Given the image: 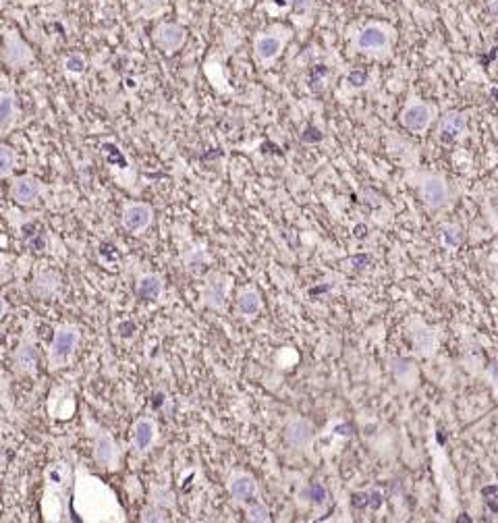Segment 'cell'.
<instances>
[{
	"label": "cell",
	"instance_id": "1",
	"mask_svg": "<svg viewBox=\"0 0 498 523\" xmlns=\"http://www.w3.org/2000/svg\"><path fill=\"white\" fill-rule=\"evenodd\" d=\"M397 32L386 21H368L351 38V48L357 55H366L376 61H384L392 55Z\"/></svg>",
	"mask_w": 498,
	"mask_h": 523
},
{
	"label": "cell",
	"instance_id": "2",
	"mask_svg": "<svg viewBox=\"0 0 498 523\" xmlns=\"http://www.w3.org/2000/svg\"><path fill=\"white\" fill-rule=\"evenodd\" d=\"M407 183L409 187L417 193L419 201L430 210V212H438L444 210L452 204V187L448 183V179L440 172H432V170H411L407 175Z\"/></svg>",
	"mask_w": 498,
	"mask_h": 523
},
{
	"label": "cell",
	"instance_id": "3",
	"mask_svg": "<svg viewBox=\"0 0 498 523\" xmlns=\"http://www.w3.org/2000/svg\"><path fill=\"white\" fill-rule=\"evenodd\" d=\"M291 30L285 26H275L270 30H264L254 40V57L262 67H270L285 50V46L291 40Z\"/></svg>",
	"mask_w": 498,
	"mask_h": 523
},
{
	"label": "cell",
	"instance_id": "4",
	"mask_svg": "<svg viewBox=\"0 0 498 523\" xmlns=\"http://www.w3.org/2000/svg\"><path fill=\"white\" fill-rule=\"evenodd\" d=\"M79 341H81V333H79L77 326H71V324L59 326L54 330V337H52V343H50V349H48L50 368L59 370V368L69 366L75 351H77V347H79Z\"/></svg>",
	"mask_w": 498,
	"mask_h": 523
},
{
	"label": "cell",
	"instance_id": "5",
	"mask_svg": "<svg viewBox=\"0 0 498 523\" xmlns=\"http://www.w3.org/2000/svg\"><path fill=\"white\" fill-rule=\"evenodd\" d=\"M407 339H409V345L413 349V353L417 357H432L436 355L438 347H440V337L436 333L434 326H430L428 322L419 320V318H411L407 322Z\"/></svg>",
	"mask_w": 498,
	"mask_h": 523
},
{
	"label": "cell",
	"instance_id": "6",
	"mask_svg": "<svg viewBox=\"0 0 498 523\" xmlns=\"http://www.w3.org/2000/svg\"><path fill=\"white\" fill-rule=\"evenodd\" d=\"M434 115L436 112H434L432 104H428L419 96H411L405 102V106L399 115V121L411 133H426L430 129L432 121H434Z\"/></svg>",
	"mask_w": 498,
	"mask_h": 523
},
{
	"label": "cell",
	"instance_id": "7",
	"mask_svg": "<svg viewBox=\"0 0 498 523\" xmlns=\"http://www.w3.org/2000/svg\"><path fill=\"white\" fill-rule=\"evenodd\" d=\"M152 222H154V210H152L150 204L133 201V204H127L123 208L121 224L125 226V230H129L133 235H141L152 226Z\"/></svg>",
	"mask_w": 498,
	"mask_h": 523
},
{
	"label": "cell",
	"instance_id": "8",
	"mask_svg": "<svg viewBox=\"0 0 498 523\" xmlns=\"http://www.w3.org/2000/svg\"><path fill=\"white\" fill-rule=\"evenodd\" d=\"M467 129H469V115L463 110H448L440 117L436 137L442 144H452L461 139L467 133Z\"/></svg>",
	"mask_w": 498,
	"mask_h": 523
},
{
	"label": "cell",
	"instance_id": "9",
	"mask_svg": "<svg viewBox=\"0 0 498 523\" xmlns=\"http://www.w3.org/2000/svg\"><path fill=\"white\" fill-rule=\"evenodd\" d=\"M154 42L164 55H175L187 42V30L179 23H160L154 30Z\"/></svg>",
	"mask_w": 498,
	"mask_h": 523
},
{
	"label": "cell",
	"instance_id": "10",
	"mask_svg": "<svg viewBox=\"0 0 498 523\" xmlns=\"http://www.w3.org/2000/svg\"><path fill=\"white\" fill-rule=\"evenodd\" d=\"M3 59L13 69H23L26 65H30L34 61V50H32V46L19 34L11 32V34H7Z\"/></svg>",
	"mask_w": 498,
	"mask_h": 523
},
{
	"label": "cell",
	"instance_id": "11",
	"mask_svg": "<svg viewBox=\"0 0 498 523\" xmlns=\"http://www.w3.org/2000/svg\"><path fill=\"white\" fill-rule=\"evenodd\" d=\"M228 293V277L222 273H212L201 287V304L210 310H222Z\"/></svg>",
	"mask_w": 498,
	"mask_h": 523
},
{
	"label": "cell",
	"instance_id": "12",
	"mask_svg": "<svg viewBox=\"0 0 498 523\" xmlns=\"http://www.w3.org/2000/svg\"><path fill=\"white\" fill-rule=\"evenodd\" d=\"M228 494L237 504H247V502L256 500V496H258L256 477L247 471H235L228 477Z\"/></svg>",
	"mask_w": 498,
	"mask_h": 523
},
{
	"label": "cell",
	"instance_id": "13",
	"mask_svg": "<svg viewBox=\"0 0 498 523\" xmlns=\"http://www.w3.org/2000/svg\"><path fill=\"white\" fill-rule=\"evenodd\" d=\"M119 457H121V451H119V444L114 442V438L98 428L94 432V459L100 467H117L119 463Z\"/></svg>",
	"mask_w": 498,
	"mask_h": 523
},
{
	"label": "cell",
	"instance_id": "14",
	"mask_svg": "<svg viewBox=\"0 0 498 523\" xmlns=\"http://www.w3.org/2000/svg\"><path fill=\"white\" fill-rule=\"evenodd\" d=\"M314 436H316L314 424L306 417H293L285 426V442L291 448H297V451L308 448L314 442Z\"/></svg>",
	"mask_w": 498,
	"mask_h": 523
},
{
	"label": "cell",
	"instance_id": "15",
	"mask_svg": "<svg viewBox=\"0 0 498 523\" xmlns=\"http://www.w3.org/2000/svg\"><path fill=\"white\" fill-rule=\"evenodd\" d=\"M42 195V183L36 177L23 175L11 183V197L19 206H34Z\"/></svg>",
	"mask_w": 498,
	"mask_h": 523
},
{
	"label": "cell",
	"instance_id": "16",
	"mask_svg": "<svg viewBox=\"0 0 498 523\" xmlns=\"http://www.w3.org/2000/svg\"><path fill=\"white\" fill-rule=\"evenodd\" d=\"M158 436V426L152 417H139L133 424V446L137 451H148Z\"/></svg>",
	"mask_w": 498,
	"mask_h": 523
},
{
	"label": "cell",
	"instance_id": "17",
	"mask_svg": "<svg viewBox=\"0 0 498 523\" xmlns=\"http://www.w3.org/2000/svg\"><path fill=\"white\" fill-rule=\"evenodd\" d=\"M135 293H137V297L148 299V302L160 299L162 293H164V281H162V277H160V275H154V273L141 275V277L137 279Z\"/></svg>",
	"mask_w": 498,
	"mask_h": 523
},
{
	"label": "cell",
	"instance_id": "18",
	"mask_svg": "<svg viewBox=\"0 0 498 523\" xmlns=\"http://www.w3.org/2000/svg\"><path fill=\"white\" fill-rule=\"evenodd\" d=\"M17 117H19V110H17L15 94L3 92L0 94V131L13 129L15 123H17Z\"/></svg>",
	"mask_w": 498,
	"mask_h": 523
},
{
	"label": "cell",
	"instance_id": "19",
	"mask_svg": "<svg viewBox=\"0 0 498 523\" xmlns=\"http://www.w3.org/2000/svg\"><path fill=\"white\" fill-rule=\"evenodd\" d=\"M262 310V295L256 289H243L237 297V312L245 318H252Z\"/></svg>",
	"mask_w": 498,
	"mask_h": 523
},
{
	"label": "cell",
	"instance_id": "20",
	"mask_svg": "<svg viewBox=\"0 0 498 523\" xmlns=\"http://www.w3.org/2000/svg\"><path fill=\"white\" fill-rule=\"evenodd\" d=\"M390 372L395 374V378L401 384L413 382L417 378V368L413 366L411 359H405V357H392L390 359Z\"/></svg>",
	"mask_w": 498,
	"mask_h": 523
},
{
	"label": "cell",
	"instance_id": "21",
	"mask_svg": "<svg viewBox=\"0 0 498 523\" xmlns=\"http://www.w3.org/2000/svg\"><path fill=\"white\" fill-rule=\"evenodd\" d=\"M36 364H38V353L34 349V345H21L15 353V366L19 372L23 374H34L36 372Z\"/></svg>",
	"mask_w": 498,
	"mask_h": 523
},
{
	"label": "cell",
	"instance_id": "22",
	"mask_svg": "<svg viewBox=\"0 0 498 523\" xmlns=\"http://www.w3.org/2000/svg\"><path fill=\"white\" fill-rule=\"evenodd\" d=\"M17 154L11 146L0 144V179H9L15 170Z\"/></svg>",
	"mask_w": 498,
	"mask_h": 523
},
{
	"label": "cell",
	"instance_id": "23",
	"mask_svg": "<svg viewBox=\"0 0 498 523\" xmlns=\"http://www.w3.org/2000/svg\"><path fill=\"white\" fill-rule=\"evenodd\" d=\"M247 519L249 521H258V523H266L270 521V509L262 502V500H252L247 502Z\"/></svg>",
	"mask_w": 498,
	"mask_h": 523
},
{
	"label": "cell",
	"instance_id": "24",
	"mask_svg": "<svg viewBox=\"0 0 498 523\" xmlns=\"http://www.w3.org/2000/svg\"><path fill=\"white\" fill-rule=\"evenodd\" d=\"M63 67H65V73L67 75H83L86 73V69H88V61H86V57L81 55V52H73V55H69L67 59H65V63H63Z\"/></svg>",
	"mask_w": 498,
	"mask_h": 523
},
{
	"label": "cell",
	"instance_id": "25",
	"mask_svg": "<svg viewBox=\"0 0 498 523\" xmlns=\"http://www.w3.org/2000/svg\"><path fill=\"white\" fill-rule=\"evenodd\" d=\"M306 498L314 504V506H324L326 502H328V490H326V486L324 484H320V482H314V484H310L308 488H306Z\"/></svg>",
	"mask_w": 498,
	"mask_h": 523
},
{
	"label": "cell",
	"instance_id": "26",
	"mask_svg": "<svg viewBox=\"0 0 498 523\" xmlns=\"http://www.w3.org/2000/svg\"><path fill=\"white\" fill-rule=\"evenodd\" d=\"M206 262H208V257H206V253H203L201 249H193L191 253L185 255L187 270H193V273H197V268H201V266L206 264Z\"/></svg>",
	"mask_w": 498,
	"mask_h": 523
},
{
	"label": "cell",
	"instance_id": "27",
	"mask_svg": "<svg viewBox=\"0 0 498 523\" xmlns=\"http://www.w3.org/2000/svg\"><path fill=\"white\" fill-rule=\"evenodd\" d=\"M287 5L295 15H310L314 11V0H287Z\"/></svg>",
	"mask_w": 498,
	"mask_h": 523
},
{
	"label": "cell",
	"instance_id": "28",
	"mask_svg": "<svg viewBox=\"0 0 498 523\" xmlns=\"http://www.w3.org/2000/svg\"><path fill=\"white\" fill-rule=\"evenodd\" d=\"M166 511L160 506H146L141 513V521H166Z\"/></svg>",
	"mask_w": 498,
	"mask_h": 523
},
{
	"label": "cell",
	"instance_id": "29",
	"mask_svg": "<svg viewBox=\"0 0 498 523\" xmlns=\"http://www.w3.org/2000/svg\"><path fill=\"white\" fill-rule=\"evenodd\" d=\"M347 79H349V83H351L353 88H363V86L368 83V73L361 71V69H357V71H351Z\"/></svg>",
	"mask_w": 498,
	"mask_h": 523
},
{
	"label": "cell",
	"instance_id": "30",
	"mask_svg": "<svg viewBox=\"0 0 498 523\" xmlns=\"http://www.w3.org/2000/svg\"><path fill=\"white\" fill-rule=\"evenodd\" d=\"M452 233H459V228L457 226H444L442 228V237H444V243L446 245H459L461 243V235H452Z\"/></svg>",
	"mask_w": 498,
	"mask_h": 523
},
{
	"label": "cell",
	"instance_id": "31",
	"mask_svg": "<svg viewBox=\"0 0 498 523\" xmlns=\"http://www.w3.org/2000/svg\"><path fill=\"white\" fill-rule=\"evenodd\" d=\"M42 281H44V287H48V273H44L42 277H40ZM40 287V283H36V291H38V295H42V297H52L54 293H57V289H59V283H52V287L50 289H38Z\"/></svg>",
	"mask_w": 498,
	"mask_h": 523
},
{
	"label": "cell",
	"instance_id": "32",
	"mask_svg": "<svg viewBox=\"0 0 498 523\" xmlns=\"http://www.w3.org/2000/svg\"><path fill=\"white\" fill-rule=\"evenodd\" d=\"M353 504H355L357 509L370 506V492H357V494H353Z\"/></svg>",
	"mask_w": 498,
	"mask_h": 523
},
{
	"label": "cell",
	"instance_id": "33",
	"mask_svg": "<svg viewBox=\"0 0 498 523\" xmlns=\"http://www.w3.org/2000/svg\"><path fill=\"white\" fill-rule=\"evenodd\" d=\"M380 504H382V494L378 492V490H370V509H380Z\"/></svg>",
	"mask_w": 498,
	"mask_h": 523
},
{
	"label": "cell",
	"instance_id": "34",
	"mask_svg": "<svg viewBox=\"0 0 498 523\" xmlns=\"http://www.w3.org/2000/svg\"><path fill=\"white\" fill-rule=\"evenodd\" d=\"M5 314H7V302H5L3 295H0V320L5 318Z\"/></svg>",
	"mask_w": 498,
	"mask_h": 523
},
{
	"label": "cell",
	"instance_id": "35",
	"mask_svg": "<svg viewBox=\"0 0 498 523\" xmlns=\"http://www.w3.org/2000/svg\"><path fill=\"white\" fill-rule=\"evenodd\" d=\"M490 96L494 102H498V88H490Z\"/></svg>",
	"mask_w": 498,
	"mask_h": 523
}]
</instances>
